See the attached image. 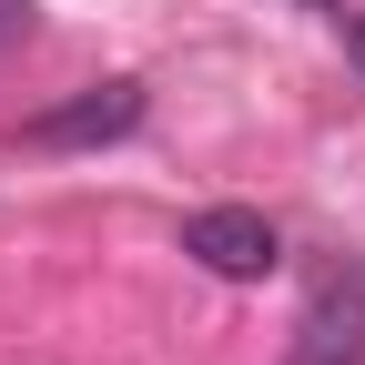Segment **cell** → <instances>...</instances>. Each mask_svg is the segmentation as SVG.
<instances>
[{
	"instance_id": "5",
	"label": "cell",
	"mask_w": 365,
	"mask_h": 365,
	"mask_svg": "<svg viewBox=\"0 0 365 365\" xmlns=\"http://www.w3.org/2000/svg\"><path fill=\"white\" fill-rule=\"evenodd\" d=\"M335 31H345V51H355V61H365V21H355V11H345V21H335Z\"/></svg>"
},
{
	"instance_id": "2",
	"label": "cell",
	"mask_w": 365,
	"mask_h": 365,
	"mask_svg": "<svg viewBox=\"0 0 365 365\" xmlns=\"http://www.w3.org/2000/svg\"><path fill=\"white\" fill-rule=\"evenodd\" d=\"M122 132H143V81H91V91H71V102H51V112L21 122V143H31V153H91V143H122Z\"/></svg>"
},
{
	"instance_id": "1",
	"label": "cell",
	"mask_w": 365,
	"mask_h": 365,
	"mask_svg": "<svg viewBox=\"0 0 365 365\" xmlns=\"http://www.w3.org/2000/svg\"><path fill=\"white\" fill-rule=\"evenodd\" d=\"M182 254H193L203 274H223V284H264V274L284 264V234H274L254 203H203L193 223H182Z\"/></svg>"
},
{
	"instance_id": "3",
	"label": "cell",
	"mask_w": 365,
	"mask_h": 365,
	"mask_svg": "<svg viewBox=\"0 0 365 365\" xmlns=\"http://www.w3.org/2000/svg\"><path fill=\"white\" fill-rule=\"evenodd\" d=\"M294 365H365V274H355V264L314 274V304H304Z\"/></svg>"
},
{
	"instance_id": "6",
	"label": "cell",
	"mask_w": 365,
	"mask_h": 365,
	"mask_svg": "<svg viewBox=\"0 0 365 365\" xmlns=\"http://www.w3.org/2000/svg\"><path fill=\"white\" fill-rule=\"evenodd\" d=\"M294 11H314V21H345V0H294Z\"/></svg>"
},
{
	"instance_id": "4",
	"label": "cell",
	"mask_w": 365,
	"mask_h": 365,
	"mask_svg": "<svg viewBox=\"0 0 365 365\" xmlns=\"http://www.w3.org/2000/svg\"><path fill=\"white\" fill-rule=\"evenodd\" d=\"M21 21H31V0H0V41H11V31H21Z\"/></svg>"
}]
</instances>
